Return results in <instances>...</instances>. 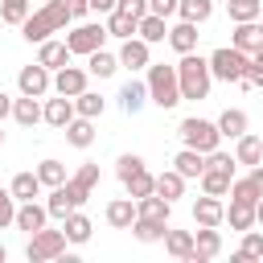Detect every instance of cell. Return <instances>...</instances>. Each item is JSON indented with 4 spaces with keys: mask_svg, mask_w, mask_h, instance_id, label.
<instances>
[{
    "mask_svg": "<svg viewBox=\"0 0 263 263\" xmlns=\"http://www.w3.org/2000/svg\"><path fill=\"white\" fill-rule=\"evenodd\" d=\"M70 21H74V12H70V4H66V0H45V4H41V8L21 25V33H25V41H29V45H33V41L41 45V41H49V33H62Z\"/></svg>",
    "mask_w": 263,
    "mask_h": 263,
    "instance_id": "1",
    "label": "cell"
},
{
    "mask_svg": "<svg viewBox=\"0 0 263 263\" xmlns=\"http://www.w3.org/2000/svg\"><path fill=\"white\" fill-rule=\"evenodd\" d=\"M177 82H181V99H205L210 95V82H214V74H210V58H197V53H181V62H177Z\"/></svg>",
    "mask_w": 263,
    "mask_h": 263,
    "instance_id": "2",
    "label": "cell"
},
{
    "mask_svg": "<svg viewBox=\"0 0 263 263\" xmlns=\"http://www.w3.org/2000/svg\"><path fill=\"white\" fill-rule=\"evenodd\" d=\"M148 99L160 107V111H168V107H177L181 103V82H177V66H164V62H148Z\"/></svg>",
    "mask_w": 263,
    "mask_h": 263,
    "instance_id": "3",
    "label": "cell"
},
{
    "mask_svg": "<svg viewBox=\"0 0 263 263\" xmlns=\"http://www.w3.org/2000/svg\"><path fill=\"white\" fill-rule=\"evenodd\" d=\"M177 136H181V144L185 148H197V152H214L218 144H222V132H218V123H210V119H181V127H177Z\"/></svg>",
    "mask_w": 263,
    "mask_h": 263,
    "instance_id": "4",
    "label": "cell"
},
{
    "mask_svg": "<svg viewBox=\"0 0 263 263\" xmlns=\"http://www.w3.org/2000/svg\"><path fill=\"white\" fill-rule=\"evenodd\" d=\"M247 66H251V53H242L234 45H222V49L210 53V74L222 78V82H238L247 74Z\"/></svg>",
    "mask_w": 263,
    "mask_h": 263,
    "instance_id": "5",
    "label": "cell"
},
{
    "mask_svg": "<svg viewBox=\"0 0 263 263\" xmlns=\"http://www.w3.org/2000/svg\"><path fill=\"white\" fill-rule=\"evenodd\" d=\"M66 230H37V234H29V247H25V255H29V263H49V259H62L66 255Z\"/></svg>",
    "mask_w": 263,
    "mask_h": 263,
    "instance_id": "6",
    "label": "cell"
},
{
    "mask_svg": "<svg viewBox=\"0 0 263 263\" xmlns=\"http://www.w3.org/2000/svg\"><path fill=\"white\" fill-rule=\"evenodd\" d=\"M103 41H107V25H74L70 33H66V45H70V53H95V49H103Z\"/></svg>",
    "mask_w": 263,
    "mask_h": 263,
    "instance_id": "7",
    "label": "cell"
},
{
    "mask_svg": "<svg viewBox=\"0 0 263 263\" xmlns=\"http://www.w3.org/2000/svg\"><path fill=\"white\" fill-rule=\"evenodd\" d=\"M95 185H99V164H82L74 177H66V185H62V189H66V197H70V201H74V210H78V205L90 197V189H95Z\"/></svg>",
    "mask_w": 263,
    "mask_h": 263,
    "instance_id": "8",
    "label": "cell"
},
{
    "mask_svg": "<svg viewBox=\"0 0 263 263\" xmlns=\"http://www.w3.org/2000/svg\"><path fill=\"white\" fill-rule=\"evenodd\" d=\"M218 255H222V234H218V226H201L197 238H193V255H189L185 263H210V259H218Z\"/></svg>",
    "mask_w": 263,
    "mask_h": 263,
    "instance_id": "9",
    "label": "cell"
},
{
    "mask_svg": "<svg viewBox=\"0 0 263 263\" xmlns=\"http://www.w3.org/2000/svg\"><path fill=\"white\" fill-rule=\"evenodd\" d=\"M16 86H21V95H33V99H41L53 82H49V70L41 66V62H33V66H25L21 74H16Z\"/></svg>",
    "mask_w": 263,
    "mask_h": 263,
    "instance_id": "10",
    "label": "cell"
},
{
    "mask_svg": "<svg viewBox=\"0 0 263 263\" xmlns=\"http://www.w3.org/2000/svg\"><path fill=\"white\" fill-rule=\"evenodd\" d=\"M193 222H197V226H222V222H226L222 197H214V193L197 197V201H193Z\"/></svg>",
    "mask_w": 263,
    "mask_h": 263,
    "instance_id": "11",
    "label": "cell"
},
{
    "mask_svg": "<svg viewBox=\"0 0 263 263\" xmlns=\"http://www.w3.org/2000/svg\"><path fill=\"white\" fill-rule=\"evenodd\" d=\"M53 90L58 95H82L86 90V70H78V66H62L58 74H53Z\"/></svg>",
    "mask_w": 263,
    "mask_h": 263,
    "instance_id": "12",
    "label": "cell"
},
{
    "mask_svg": "<svg viewBox=\"0 0 263 263\" xmlns=\"http://www.w3.org/2000/svg\"><path fill=\"white\" fill-rule=\"evenodd\" d=\"M197 37H201V33H197L193 21H177V25L168 29V45H173L177 53H193V49H197Z\"/></svg>",
    "mask_w": 263,
    "mask_h": 263,
    "instance_id": "13",
    "label": "cell"
},
{
    "mask_svg": "<svg viewBox=\"0 0 263 263\" xmlns=\"http://www.w3.org/2000/svg\"><path fill=\"white\" fill-rule=\"evenodd\" d=\"M259 45H263V25H259V21H238V25H234V49L255 53Z\"/></svg>",
    "mask_w": 263,
    "mask_h": 263,
    "instance_id": "14",
    "label": "cell"
},
{
    "mask_svg": "<svg viewBox=\"0 0 263 263\" xmlns=\"http://www.w3.org/2000/svg\"><path fill=\"white\" fill-rule=\"evenodd\" d=\"M70 45L66 41H41V49H37V62L45 66V70H62V66H70Z\"/></svg>",
    "mask_w": 263,
    "mask_h": 263,
    "instance_id": "15",
    "label": "cell"
},
{
    "mask_svg": "<svg viewBox=\"0 0 263 263\" xmlns=\"http://www.w3.org/2000/svg\"><path fill=\"white\" fill-rule=\"evenodd\" d=\"M74 115H78V111H74V99H70V95H58V99L45 103V123H49V127H62V132H66V123H70Z\"/></svg>",
    "mask_w": 263,
    "mask_h": 263,
    "instance_id": "16",
    "label": "cell"
},
{
    "mask_svg": "<svg viewBox=\"0 0 263 263\" xmlns=\"http://www.w3.org/2000/svg\"><path fill=\"white\" fill-rule=\"evenodd\" d=\"M107 222H111L115 230H132V222H136V197H115V201H107Z\"/></svg>",
    "mask_w": 263,
    "mask_h": 263,
    "instance_id": "17",
    "label": "cell"
},
{
    "mask_svg": "<svg viewBox=\"0 0 263 263\" xmlns=\"http://www.w3.org/2000/svg\"><path fill=\"white\" fill-rule=\"evenodd\" d=\"M45 218H49V210L37 205V201H21V205H16V226H21L25 234H37V230L45 226Z\"/></svg>",
    "mask_w": 263,
    "mask_h": 263,
    "instance_id": "18",
    "label": "cell"
},
{
    "mask_svg": "<svg viewBox=\"0 0 263 263\" xmlns=\"http://www.w3.org/2000/svg\"><path fill=\"white\" fill-rule=\"evenodd\" d=\"M148 41L144 37H127L123 41V49H119V66H127V70H140V66H148Z\"/></svg>",
    "mask_w": 263,
    "mask_h": 263,
    "instance_id": "19",
    "label": "cell"
},
{
    "mask_svg": "<svg viewBox=\"0 0 263 263\" xmlns=\"http://www.w3.org/2000/svg\"><path fill=\"white\" fill-rule=\"evenodd\" d=\"M234 160H238V164H247V168L263 164V140H259V136H251V132H242V136H238V148H234Z\"/></svg>",
    "mask_w": 263,
    "mask_h": 263,
    "instance_id": "20",
    "label": "cell"
},
{
    "mask_svg": "<svg viewBox=\"0 0 263 263\" xmlns=\"http://www.w3.org/2000/svg\"><path fill=\"white\" fill-rule=\"evenodd\" d=\"M173 168L189 181V177H201L205 173V152H197V148H181L177 156H173Z\"/></svg>",
    "mask_w": 263,
    "mask_h": 263,
    "instance_id": "21",
    "label": "cell"
},
{
    "mask_svg": "<svg viewBox=\"0 0 263 263\" xmlns=\"http://www.w3.org/2000/svg\"><path fill=\"white\" fill-rule=\"evenodd\" d=\"M255 205H259V201L230 197V210H226V222H230V230H251V226H255Z\"/></svg>",
    "mask_w": 263,
    "mask_h": 263,
    "instance_id": "22",
    "label": "cell"
},
{
    "mask_svg": "<svg viewBox=\"0 0 263 263\" xmlns=\"http://www.w3.org/2000/svg\"><path fill=\"white\" fill-rule=\"evenodd\" d=\"M12 119H16L21 127H33L37 119H45V107H41L33 95H21V99L12 103Z\"/></svg>",
    "mask_w": 263,
    "mask_h": 263,
    "instance_id": "23",
    "label": "cell"
},
{
    "mask_svg": "<svg viewBox=\"0 0 263 263\" xmlns=\"http://www.w3.org/2000/svg\"><path fill=\"white\" fill-rule=\"evenodd\" d=\"M168 214H173V201L160 197V193H148V197L136 201V218H160V222H168Z\"/></svg>",
    "mask_w": 263,
    "mask_h": 263,
    "instance_id": "24",
    "label": "cell"
},
{
    "mask_svg": "<svg viewBox=\"0 0 263 263\" xmlns=\"http://www.w3.org/2000/svg\"><path fill=\"white\" fill-rule=\"evenodd\" d=\"M115 70H119V53H107V49L86 53V74H95V78H111Z\"/></svg>",
    "mask_w": 263,
    "mask_h": 263,
    "instance_id": "25",
    "label": "cell"
},
{
    "mask_svg": "<svg viewBox=\"0 0 263 263\" xmlns=\"http://www.w3.org/2000/svg\"><path fill=\"white\" fill-rule=\"evenodd\" d=\"M144 103H148V82H136V78L123 82V90H119V107H123L127 115H136Z\"/></svg>",
    "mask_w": 263,
    "mask_h": 263,
    "instance_id": "26",
    "label": "cell"
},
{
    "mask_svg": "<svg viewBox=\"0 0 263 263\" xmlns=\"http://www.w3.org/2000/svg\"><path fill=\"white\" fill-rule=\"evenodd\" d=\"M66 140H70L74 148H90V144H95V123H90L86 115H74V119L66 123Z\"/></svg>",
    "mask_w": 263,
    "mask_h": 263,
    "instance_id": "27",
    "label": "cell"
},
{
    "mask_svg": "<svg viewBox=\"0 0 263 263\" xmlns=\"http://www.w3.org/2000/svg\"><path fill=\"white\" fill-rule=\"evenodd\" d=\"M132 234H136L140 242H160V238L168 234V222H160V218H136V222H132Z\"/></svg>",
    "mask_w": 263,
    "mask_h": 263,
    "instance_id": "28",
    "label": "cell"
},
{
    "mask_svg": "<svg viewBox=\"0 0 263 263\" xmlns=\"http://www.w3.org/2000/svg\"><path fill=\"white\" fill-rule=\"evenodd\" d=\"M136 29H140L136 16H127V12H119V8L107 12V37H123V41H127V37H136Z\"/></svg>",
    "mask_w": 263,
    "mask_h": 263,
    "instance_id": "29",
    "label": "cell"
},
{
    "mask_svg": "<svg viewBox=\"0 0 263 263\" xmlns=\"http://www.w3.org/2000/svg\"><path fill=\"white\" fill-rule=\"evenodd\" d=\"M136 33H140L148 45H156V41H164V37H168V25H164V16H156V12H144Z\"/></svg>",
    "mask_w": 263,
    "mask_h": 263,
    "instance_id": "30",
    "label": "cell"
},
{
    "mask_svg": "<svg viewBox=\"0 0 263 263\" xmlns=\"http://www.w3.org/2000/svg\"><path fill=\"white\" fill-rule=\"evenodd\" d=\"M218 132H222V136H230V140H238V136L247 132V111H238V107L222 111V115H218Z\"/></svg>",
    "mask_w": 263,
    "mask_h": 263,
    "instance_id": "31",
    "label": "cell"
},
{
    "mask_svg": "<svg viewBox=\"0 0 263 263\" xmlns=\"http://www.w3.org/2000/svg\"><path fill=\"white\" fill-rule=\"evenodd\" d=\"M230 173H222V168H205L201 173V193H214V197H226L230 193Z\"/></svg>",
    "mask_w": 263,
    "mask_h": 263,
    "instance_id": "32",
    "label": "cell"
},
{
    "mask_svg": "<svg viewBox=\"0 0 263 263\" xmlns=\"http://www.w3.org/2000/svg\"><path fill=\"white\" fill-rule=\"evenodd\" d=\"M37 193H41V177L37 173H16L12 177V197L16 201H33Z\"/></svg>",
    "mask_w": 263,
    "mask_h": 263,
    "instance_id": "33",
    "label": "cell"
},
{
    "mask_svg": "<svg viewBox=\"0 0 263 263\" xmlns=\"http://www.w3.org/2000/svg\"><path fill=\"white\" fill-rule=\"evenodd\" d=\"M164 251H168L173 259H189V255H193V234H189V230H168V234H164Z\"/></svg>",
    "mask_w": 263,
    "mask_h": 263,
    "instance_id": "34",
    "label": "cell"
},
{
    "mask_svg": "<svg viewBox=\"0 0 263 263\" xmlns=\"http://www.w3.org/2000/svg\"><path fill=\"white\" fill-rule=\"evenodd\" d=\"M123 185H127V197H136V201H140V197H148V193H156V177H152L148 168L132 173V177H127Z\"/></svg>",
    "mask_w": 263,
    "mask_h": 263,
    "instance_id": "35",
    "label": "cell"
},
{
    "mask_svg": "<svg viewBox=\"0 0 263 263\" xmlns=\"http://www.w3.org/2000/svg\"><path fill=\"white\" fill-rule=\"evenodd\" d=\"M156 193H160V197H168V201H177V197L185 193V177H181L177 168L160 173V177H156Z\"/></svg>",
    "mask_w": 263,
    "mask_h": 263,
    "instance_id": "36",
    "label": "cell"
},
{
    "mask_svg": "<svg viewBox=\"0 0 263 263\" xmlns=\"http://www.w3.org/2000/svg\"><path fill=\"white\" fill-rule=\"evenodd\" d=\"M62 230H66V238H70V242H86L95 226H90V218H86V214H78V210H74V214L62 222Z\"/></svg>",
    "mask_w": 263,
    "mask_h": 263,
    "instance_id": "37",
    "label": "cell"
},
{
    "mask_svg": "<svg viewBox=\"0 0 263 263\" xmlns=\"http://www.w3.org/2000/svg\"><path fill=\"white\" fill-rule=\"evenodd\" d=\"M177 12H181V21H193V25H201V21H210V12H214V0H181V4H177Z\"/></svg>",
    "mask_w": 263,
    "mask_h": 263,
    "instance_id": "38",
    "label": "cell"
},
{
    "mask_svg": "<svg viewBox=\"0 0 263 263\" xmlns=\"http://www.w3.org/2000/svg\"><path fill=\"white\" fill-rule=\"evenodd\" d=\"M226 12H230L234 25H238V21H259L263 0H226Z\"/></svg>",
    "mask_w": 263,
    "mask_h": 263,
    "instance_id": "39",
    "label": "cell"
},
{
    "mask_svg": "<svg viewBox=\"0 0 263 263\" xmlns=\"http://www.w3.org/2000/svg\"><path fill=\"white\" fill-rule=\"evenodd\" d=\"M45 210H49V218L66 222V218L74 214V201H70V197H66V189L58 185V189H49V201H45Z\"/></svg>",
    "mask_w": 263,
    "mask_h": 263,
    "instance_id": "40",
    "label": "cell"
},
{
    "mask_svg": "<svg viewBox=\"0 0 263 263\" xmlns=\"http://www.w3.org/2000/svg\"><path fill=\"white\" fill-rule=\"evenodd\" d=\"M37 177H41V185L58 189V185H66V164L62 160H41L37 164Z\"/></svg>",
    "mask_w": 263,
    "mask_h": 263,
    "instance_id": "41",
    "label": "cell"
},
{
    "mask_svg": "<svg viewBox=\"0 0 263 263\" xmlns=\"http://www.w3.org/2000/svg\"><path fill=\"white\" fill-rule=\"evenodd\" d=\"M0 21L25 25V21H29V0H0Z\"/></svg>",
    "mask_w": 263,
    "mask_h": 263,
    "instance_id": "42",
    "label": "cell"
},
{
    "mask_svg": "<svg viewBox=\"0 0 263 263\" xmlns=\"http://www.w3.org/2000/svg\"><path fill=\"white\" fill-rule=\"evenodd\" d=\"M74 111L86 115V119H95V115H103V99L95 90H82V95H74Z\"/></svg>",
    "mask_w": 263,
    "mask_h": 263,
    "instance_id": "43",
    "label": "cell"
},
{
    "mask_svg": "<svg viewBox=\"0 0 263 263\" xmlns=\"http://www.w3.org/2000/svg\"><path fill=\"white\" fill-rule=\"evenodd\" d=\"M230 197H242V201H259V197H263V189H259L251 177H234V181H230Z\"/></svg>",
    "mask_w": 263,
    "mask_h": 263,
    "instance_id": "44",
    "label": "cell"
},
{
    "mask_svg": "<svg viewBox=\"0 0 263 263\" xmlns=\"http://www.w3.org/2000/svg\"><path fill=\"white\" fill-rule=\"evenodd\" d=\"M238 255H242V259H263V234H259V230H242Z\"/></svg>",
    "mask_w": 263,
    "mask_h": 263,
    "instance_id": "45",
    "label": "cell"
},
{
    "mask_svg": "<svg viewBox=\"0 0 263 263\" xmlns=\"http://www.w3.org/2000/svg\"><path fill=\"white\" fill-rule=\"evenodd\" d=\"M4 226H16V197H12V189H0V230Z\"/></svg>",
    "mask_w": 263,
    "mask_h": 263,
    "instance_id": "46",
    "label": "cell"
},
{
    "mask_svg": "<svg viewBox=\"0 0 263 263\" xmlns=\"http://www.w3.org/2000/svg\"><path fill=\"white\" fill-rule=\"evenodd\" d=\"M140 168H144V160H140L136 152H123V156L115 160V173H119V181H127V177H132V173H140Z\"/></svg>",
    "mask_w": 263,
    "mask_h": 263,
    "instance_id": "47",
    "label": "cell"
},
{
    "mask_svg": "<svg viewBox=\"0 0 263 263\" xmlns=\"http://www.w3.org/2000/svg\"><path fill=\"white\" fill-rule=\"evenodd\" d=\"M234 164H238V160H234V156H226V152H218V148H214V152H205V168H222V173H230V177H234Z\"/></svg>",
    "mask_w": 263,
    "mask_h": 263,
    "instance_id": "48",
    "label": "cell"
},
{
    "mask_svg": "<svg viewBox=\"0 0 263 263\" xmlns=\"http://www.w3.org/2000/svg\"><path fill=\"white\" fill-rule=\"evenodd\" d=\"M115 8H119V12H127V16H136V21H140V16H144V12H148V0H115Z\"/></svg>",
    "mask_w": 263,
    "mask_h": 263,
    "instance_id": "49",
    "label": "cell"
},
{
    "mask_svg": "<svg viewBox=\"0 0 263 263\" xmlns=\"http://www.w3.org/2000/svg\"><path fill=\"white\" fill-rule=\"evenodd\" d=\"M177 4H181V0H148V12H156V16H168V12H177Z\"/></svg>",
    "mask_w": 263,
    "mask_h": 263,
    "instance_id": "50",
    "label": "cell"
},
{
    "mask_svg": "<svg viewBox=\"0 0 263 263\" xmlns=\"http://www.w3.org/2000/svg\"><path fill=\"white\" fill-rule=\"evenodd\" d=\"M66 4H70V12H74V16H82V12H90V0H66Z\"/></svg>",
    "mask_w": 263,
    "mask_h": 263,
    "instance_id": "51",
    "label": "cell"
},
{
    "mask_svg": "<svg viewBox=\"0 0 263 263\" xmlns=\"http://www.w3.org/2000/svg\"><path fill=\"white\" fill-rule=\"evenodd\" d=\"M95 12H115V0H90Z\"/></svg>",
    "mask_w": 263,
    "mask_h": 263,
    "instance_id": "52",
    "label": "cell"
},
{
    "mask_svg": "<svg viewBox=\"0 0 263 263\" xmlns=\"http://www.w3.org/2000/svg\"><path fill=\"white\" fill-rule=\"evenodd\" d=\"M4 115H12V99L0 90V119H4Z\"/></svg>",
    "mask_w": 263,
    "mask_h": 263,
    "instance_id": "53",
    "label": "cell"
},
{
    "mask_svg": "<svg viewBox=\"0 0 263 263\" xmlns=\"http://www.w3.org/2000/svg\"><path fill=\"white\" fill-rule=\"evenodd\" d=\"M251 181H255V185L263 189V164H255V168H251Z\"/></svg>",
    "mask_w": 263,
    "mask_h": 263,
    "instance_id": "54",
    "label": "cell"
},
{
    "mask_svg": "<svg viewBox=\"0 0 263 263\" xmlns=\"http://www.w3.org/2000/svg\"><path fill=\"white\" fill-rule=\"evenodd\" d=\"M255 226H263V197H259V205H255Z\"/></svg>",
    "mask_w": 263,
    "mask_h": 263,
    "instance_id": "55",
    "label": "cell"
},
{
    "mask_svg": "<svg viewBox=\"0 0 263 263\" xmlns=\"http://www.w3.org/2000/svg\"><path fill=\"white\" fill-rule=\"evenodd\" d=\"M251 58H255V62H259V66H263V45H259V49H255V53H251Z\"/></svg>",
    "mask_w": 263,
    "mask_h": 263,
    "instance_id": "56",
    "label": "cell"
},
{
    "mask_svg": "<svg viewBox=\"0 0 263 263\" xmlns=\"http://www.w3.org/2000/svg\"><path fill=\"white\" fill-rule=\"evenodd\" d=\"M4 259H8V251H4V242H0V263H4Z\"/></svg>",
    "mask_w": 263,
    "mask_h": 263,
    "instance_id": "57",
    "label": "cell"
},
{
    "mask_svg": "<svg viewBox=\"0 0 263 263\" xmlns=\"http://www.w3.org/2000/svg\"><path fill=\"white\" fill-rule=\"evenodd\" d=\"M0 144H4V132H0Z\"/></svg>",
    "mask_w": 263,
    "mask_h": 263,
    "instance_id": "58",
    "label": "cell"
}]
</instances>
